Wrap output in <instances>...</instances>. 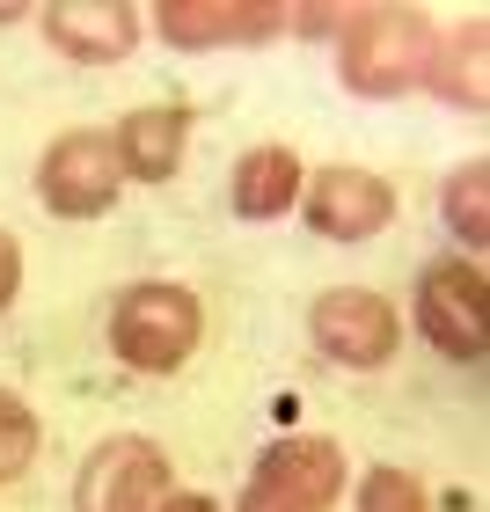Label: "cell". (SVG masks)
I'll return each mask as SVG.
<instances>
[{"instance_id":"6da1fadb","label":"cell","mask_w":490,"mask_h":512,"mask_svg":"<svg viewBox=\"0 0 490 512\" xmlns=\"http://www.w3.org/2000/svg\"><path fill=\"white\" fill-rule=\"evenodd\" d=\"M432 22L417 8H366L337 30V66L352 96H403L432 66Z\"/></svg>"},{"instance_id":"7a4b0ae2","label":"cell","mask_w":490,"mask_h":512,"mask_svg":"<svg viewBox=\"0 0 490 512\" xmlns=\"http://www.w3.org/2000/svg\"><path fill=\"white\" fill-rule=\"evenodd\" d=\"M205 337V308L183 286H132L110 315V352L139 374H176Z\"/></svg>"},{"instance_id":"3957f363","label":"cell","mask_w":490,"mask_h":512,"mask_svg":"<svg viewBox=\"0 0 490 512\" xmlns=\"http://www.w3.org/2000/svg\"><path fill=\"white\" fill-rule=\"evenodd\" d=\"M417 330L432 337V352L447 359H483L490 352V286H483V264H432L417 278Z\"/></svg>"},{"instance_id":"277c9868","label":"cell","mask_w":490,"mask_h":512,"mask_svg":"<svg viewBox=\"0 0 490 512\" xmlns=\"http://www.w3.org/2000/svg\"><path fill=\"white\" fill-rule=\"evenodd\" d=\"M169 498V454L139 432L103 439L74 476V512H161Z\"/></svg>"},{"instance_id":"5b68a950","label":"cell","mask_w":490,"mask_h":512,"mask_svg":"<svg viewBox=\"0 0 490 512\" xmlns=\"http://www.w3.org/2000/svg\"><path fill=\"white\" fill-rule=\"evenodd\" d=\"M118 147H110V132H59L52 147H44V169H37V198L52 205L59 220H96L118 205Z\"/></svg>"},{"instance_id":"8992f818","label":"cell","mask_w":490,"mask_h":512,"mask_svg":"<svg viewBox=\"0 0 490 512\" xmlns=\"http://www.w3.org/2000/svg\"><path fill=\"white\" fill-rule=\"evenodd\" d=\"M344 491V454L337 439H286L256 461L249 491H242V512H322Z\"/></svg>"},{"instance_id":"52a82bcc","label":"cell","mask_w":490,"mask_h":512,"mask_svg":"<svg viewBox=\"0 0 490 512\" xmlns=\"http://www.w3.org/2000/svg\"><path fill=\"white\" fill-rule=\"evenodd\" d=\"M308 337L322 344V359H337V366H388L403 322H395V308L381 293L337 286V293H322L308 308Z\"/></svg>"},{"instance_id":"ba28073f","label":"cell","mask_w":490,"mask_h":512,"mask_svg":"<svg viewBox=\"0 0 490 512\" xmlns=\"http://www.w3.org/2000/svg\"><path fill=\"white\" fill-rule=\"evenodd\" d=\"M395 220V191L373 169H322L308 183V227L322 242H373Z\"/></svg>"},{"instance_id":"9c48e42d","label":"cell","mask_w":490,"mask_h":512,"mask_svg":"<svg viewBox=\"0 0 490 512\" xmlns=\"http://www.w3.org/2000/svg\"><path fill=\"white\" fill-rule=\"evenodd\" d=\"M286 30V8L271 0H169L161 8V37L183 52H220V44H264Z\"/></svg>"},{"instance_id":"30bf717a","label":"cell","mask_w":490,"mask_h":512,"mask_svg":"<svg viewBox=\"0 0 490 512\" xmlns=\"http://www.w3.org/2000/svg\"><path fill=\"white\" fill-rule=\"evenodd\" d=\"M44 37L81 66H118L139 44V15L118 0H59V8H44Z\"/></svg>"},{"instance_id":"8fae6325","label":"cell","mask_w":490,"mask_h":512,"mask_svg":"<svg viewBox=\"0 0 490 512\" xmlns=\"http://www.w3.org/2000/svg\"><path fill=\"white\" fill-rule=\"evenodd\" d=\"M183 139H191V103H147L118 125V169L139 183H169L183 169Z\"/></svg>"},{"instance_id":"7c38bea8","label":"cell","mask_w":490,"mask_h":512,"mask_svg":"<svg viewBox=\"0 0 490 512\" xmlns=\"http://www.w3.org/2000/svg\"><path fill=\"white\" fill-rule=\"evenodd\" d=\"M300 198V154L293 147H249L235 161V213L242 220H278Z\"/></svg>"},{"instance_id":"4fadbf2b","label":"cell","mask_w":490,"mask_h":512,"mask_svg":"<svg viewBox=\"0 0 490 512\" xmlns=\"http://www.w3.org/2000/svg\"><path fill=\"white\" fill-rule=\"evenodd\" d=\"M425 81L439 88V103H454V110H483V103H490V52H483V22H469L461 37H439V44H432Z\"/></svg>"},{"instance_id":"5bb4252c","label":"cell","mask_w":490,"mask_h":512,"mask_svg":"<svg viewBox=\"0 0 490 512\" xmlns=\"http://www.w3.org/2000/svg\"><path fill=\"white\" fill-rule=\"evenodd\" d=\"M447 227H454L469 249L490 242V169H483V161H469V169L447 183Z\"/></svg>"},{"instance_id":"9a60e30c","label":"cell","mask_w":490,"mask_h":512,"mask_svg":"<svg viewBox=\"0 0 490 512\" xmlns=\"http://www.w3.org/2000/svg\"><path fill=\"white\" fill-rule=\"evenodd\" d=\"M30 461H37V417H30L22 395L0 388V483H15Z\"/></svg>"},{"instance_id":"2e32d148","label":"cell","mask_w":490,"mask_h":512,"mask_svg":"<svg viewBox=\"0 0 490 512\" xmlns=\"http://www.w3.org/2000/svg\"><path fill=\"white\" fill-rule=\"evenodd\" d=\"M359 512H425V483L403 469H373L359 483Z\"/></svg>"},{"instance_id":"e0dca14e","label":"cell","mask_w":490,"mask_h":512,"mask_svg":"<svg viewBox=\"0 0 490 512\" xmlns=\"http://www.w3.org/2000/svg\"><path fill=\"white\" fill-rule=\"evenodd\" d=\"M15 286H22V242L0 227V315L15 308Z\"/></svg>"},{"instance_id":"ac0fdd59","label":"cell","mask_w":490,"mask_h":512,"mask_svg":"<svg viewBox=\"0 0 490 512\" xmlns=\"http://www.w3.org/2000/svg\"><path fill=\"white\" fill-rule=\"evenodd\" d=\"M161 512H220V505L205 498V491H169V498H161Z\"/></svg>"},{"instance_id":"d6986e66","label":"cell","mask_w":490,"mask_h":512,"mask_svg":"<svg viewBox=\"0 0 490 512\" xmlns=\"http://www.w3.org/2000/svg\"><path fill=\"white\" fill-rule=\"evenodd\" d=\"M15 15H22V8H15V0H0V22H15Z\"/></svg>"}]
</instances>
